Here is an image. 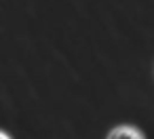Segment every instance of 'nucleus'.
Instances as JSON below:
<instances>
[{
  "label": "nucleus",
  "mask_w": 154,
  "mask_h": 139,
  "mask_svg": "<svg viewBox=\"0 0 154 139\" xmlns=\"http://www.w3.org/2000/svg\"><path fill=\"white\" fill-rule=\"evenodd\" d=\"M106 139H146V137H143V133H141L137 126H133V124H118V126H114V128L108 133Z\"/></svg>",
  "instance_id": "1"
},
{
  "label": "nucleus",
  "mask_w": 154,
  "mask_h": 139,
  "mask_svg": "<svg viewBox=\"0 0 154 139\" xmlns=\"http://www.w3.org/2000/svg\"><path fill=\"white\" fill-rule=\"evenodd\" d=\"M0 139H13L9 133H5V131H0Z\"/></svg>",
  "instance_id": "2"
}]
</instances>
